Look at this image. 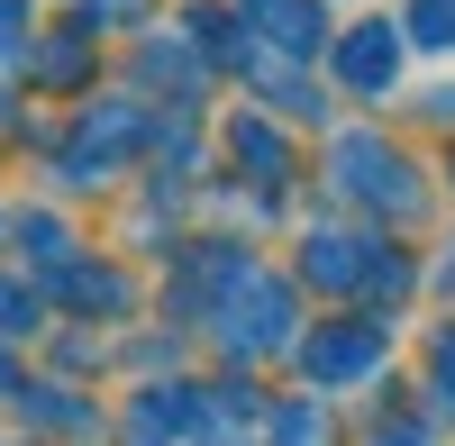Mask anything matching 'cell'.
<instances>
[{
    "instance_id": "obj_2",
    "label": "cell",
    "mask_w": 455,
    "mask_h": 446,
    "mask_svg": "<svg viewBox=\"0 0 455 446\" xmlns=\"http://www.w3.org/2000/svg\"><path fill=\"white\" fill-rule=\"evenodd\" d=\"M237 10H246L264 36H274V46H291V55H310V46H319V28H328L310 0H237Z\"/></svg>"
},
{
    "instance_id": "obj_1",
    "label": "cell",
    "mask_w": 455,
    "mask_h": 446,
    "mask_svg": "<svg viewBox=\"0 0 455 446\" xmlns=\"http://www.w3.org/2000/svg\"><path fill=\"white\" fill-rule=\"evenodd\" d=\"M337 73H347L355 92H383V73H401V36H392L383 19H364L347 46H337Z\"/></svg>"
},
{
    "instance_id": "obj_3",
    "label": "cell",
    "mask_w": 455,
    "mask_h": 446,
    "mask_svg": "<svg viewBox=\"0 0 455 446\" xmlns=\"http://www.w3.org/2000/svg\"><path fill=\"white\" fill-rule=\"evenodd\" d=\"M410 28H419V46H455V0H419Z\"/></svg>"
},
{
    "instance_id": "obj_4",
    "label": "cell",
    "mask_w": 455,
    "mask_h": 446,
    "mask_svg": "<svg viewBox=\"0 0 455 446\" xmlns=\"http://www.w3.org/2000/svg\"><path fill=\"white\" fill-rule=\"evenodd\" d=\"M19 19H28V0H0V46L19 36Z\"/></svg>"
}]
</instances>
